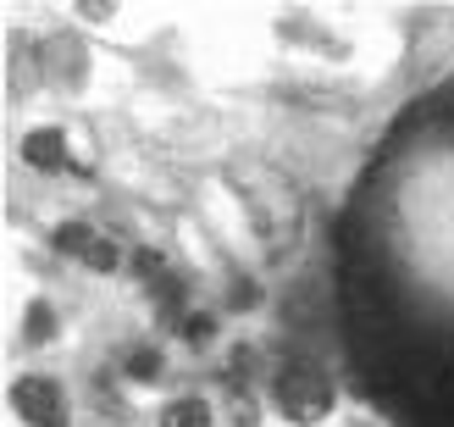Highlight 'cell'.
Here are the masks:
<instances>
[{
    "label": "cell",
    "instance_id": "5b68a950",
    "mask_svg": "<svg viewBox=\"0 0 454 427\" xmlns=\"http://www.w3.org/2000/svg\"><path fill=\"white\" fill-rule=\"evenodd\" d=\"M184 367H177V344L167 339V333H133V339L111 355V384H117L139 411H150L161 394H172L184 377H177Z\"/></svg>",
    "mask_w": 454,
    "mask_h": 427
},
{
    "label": "cell",
    "instance_id": "277c9868",
    "mask_svg": "<svg viewBox=\"0 0 454 427\" xmlns=\"http://www.w3.org/2000/svg\"><path fill=\"white\" fill-rule=\"evenodd\" d=\"M12 162L28 172L34 184H67V178H89L83 139L67 117H28L12 133Z\"/></svg>",
    "mask_w": 454,
    "mask_h": 427
},
{
    "label": "cell",
    "instance_id": "8992f818",
    "mask_svg": "<svg viewBox=\"0 0 454 427\" xmlns=\"http://www.w3.org/2000/svg\"><path fill=\"white\" fill-rule=\"evenodd\" d=\"M145 427H227V411H222L216 384L184 377L172 394H161V399L145 411Z\"/></svg>",
    "mask_w": 454,
    "mask_h": 427
},
{
    "label": "cell",
    "instance_id": "3957f363",
    "mask_svg": "<svg viewBox=\"0 0 454 427\" xmlns=\"http://www.w3.org/2000/svg\"><path fill=\"white\" fill-rule=\"evenodd\" d=\"M78 339V322H73V305H67L56 289L28 283L12 305V355L28 367H61L73 355Z\"/></svg>",
    "mask_w": 454,
    "mask_h": 427
},
{
    "label": "cell",
    "instance_id": "6da1fadb",
    "mask_svg": "<svg viewBox=\"0 0 454 427\" xmlns=\"http://www.w3.org/2000/svg\"><path fill=\"white\" fill-rule=\"evenodd\" d=\"M261 394H266L271 427H338L344 422V389H338L333 367L310 350L271 355Z\"/></svg>",
    "mask_w": 454,
    "mask_h": 427
},
{
    "label": "cell",
    "instance_id": "7a4b0ae2",
    "mask_svg": "<svg viewBox=\"0 0 454 427\" xmlns=\"http://www.w3.org/2000/svg\"><path fill=\"white\" fill-rule=\"evenodd\" d=\"M83 394L73 372L17 361L6 377V427H83Z\"/></svg>",
    "mask_w": 454,
    "mask_h": 427
},
{
    "label": "cell",
    "instance_id": "52a82bcc",
    "mask_svg": "<svg viewBox=\"0 0 454 427\" xmlns=\"http://www.w3.org/2000/svg\"><path fill=\"white\" fill-rule=\"evenodd\" d=\"M172 344L177 355H189V361H206V355H222L227 344V317H222V305H189V317L172 328Z\"/></svg>",
    "mask_w": 454,
    "mask_h": 427
}]
</instances>
